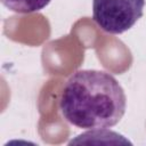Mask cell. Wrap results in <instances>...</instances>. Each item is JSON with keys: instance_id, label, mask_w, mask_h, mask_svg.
Here are the masks:
<instances>
[{"instance_id": "obj_2", "label": "cell", "mask_w": 146, "mask_h": 146, "mask_svg": "<svg viewBox=\"0 0 146 146\" xmlns=\"http://www.w3.org/2000/svg\"><path fill=\"white\" fill-rule=\"evenodd\" d=\"M145 0H92L94 22L106 33L130 30L144 14Z\"/></svg>"}, {"instance_id": "obj_3", "label": "cell", "mask_w": 146, "mask_h": 146, "mask_svg": "<svg viewBox=\"0 0 146 146\" xmlns=\"http://www.w3.org/2000/svg\"><path fill=\"white\" fill-rule=\"evenodd\" d=\"M1 2L11 11L30 14L42 10L51 2V0H1Z\"/></svg>"}, {"instance_id": "obj_1", "label": "cell", "mask_w": 146, "mask_h": 146, "mask_svg": "<svg viewBox=\"0 0 146 146\" xmlns=\"http://www.w3.org/2000/svg\"><path fill=\"white\" fill-rule=\"evenodd\" d=\"M127 96L120 82L99 70H80L65 82L59 110L74 127L92 130L111 128L123 117Z\"/></svg>"}]
</instances>
